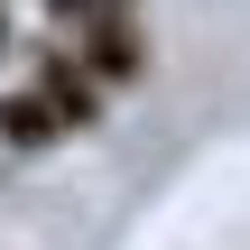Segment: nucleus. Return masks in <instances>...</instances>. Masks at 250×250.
Instances as JSON below:
<instances>
[{
	"instance_id": "nucleus-1",
	"label": "nucleus",
	"mask_w": 250,
	"mask_h": 250,
	"mask_svg": "<svg viewBox=\"0 0 250 250\" xmlns=\"http://www.w3.org/2000/svg\"><path fill=\"white\" fill-rule=\"evenodd\" d=\"M102 102H111V93H102L74 56H37V74H28L19 93H0V148H56V139L93 130Z\"/></svg>"
},
{
	"instance_id": "nucleus-2",
	"label": "nucleus",
	"mask_w": 250,
	"mask_h": 250,
	"mask_svg": "<svg viewBox=\"0 0 250 250\" xmlns=\"http://www.w3.org/2000/svg\"><path fill=\"white\" fill-rule=\"evenodd\" d=\"M74 65H83V74H93L102 93H121V83H139V74H148V28H139V19H111V28H83Z\"/></svg>"
},
{
	"instance_id": "nucleus-3",
	"label": "nucleus",
	"mask_w": 250,
	"mask_h": 250,
	"mask_svg": "<svg viewBox=\"0 0 250 250\" xmlns=\"http://www.w3.org/2000/svg\"><path fill=\"white\" fill-rule=\"evenodd\" d=\"M46 9H56L65 28H111V19H130L139 0H46Z\"/></svg>"
},
{
	"instance_id": "nucleus-4",
	"label": "nucleus",
	"mask_w": 250,
	"mask_h": 250,
	"mask_svg": "<svg viewBox=\"0 0 250 250\" xmlns=\"http://www.w3.org/2000/svg\"><path fill=\"white\" fill-rule=\"evenodd\" d=\"M0 9H9V0H0Z\"/></svg>"
}]
</instances>
